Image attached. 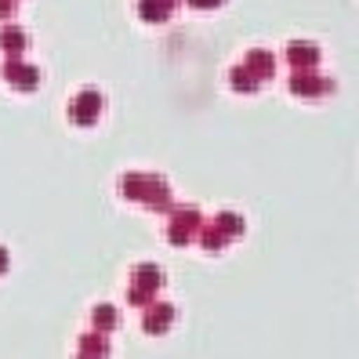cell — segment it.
<instances>
[{
  "mask_svg": "<svg viewBox=\"0 0 359 359\" xmlns=\"http://www.w3.org/2000/svg\"><path fill=\"white\" fill-rule=\"evenodd\" d=\"M102 113V95L98 91H80L73 102H69V120L80 123V128H91Z\"/></svg>",
  "mask_w": 359,
  "mask_h": 359,
  "instance_id": "2",
  "label": "cell"
},
{
  "mask_svg": "<svg viewBox=\"0 0 359 359\" xmlns=\"http://www.w3.org/2000/svg\"><path fill=\"white\" fill-rule=\"evenodd\" d=\"M8 265H11V255H8L4 247H0V276H4V272H8Z\"/></svg>",
  "mask_w": 359,
  "mask_h": 359,
  "instance_id": "14",
  "label": "cell"
},
{
  "mask_svg": "<svg viewBox=\"0 0 359 359\" xmlns=\"http://www.w3.org/2000/svg\"><path fill=\"white\" fill-rule=\"evenodd\" d=\"M171 320H175V309H171V305H153L149 312H145V330L160 334V330L171 327Z\"/></svg>",
  "mask_w": 359,
  "mask_h": 359,
  "instance_id": "7",
  "label": "cell"
},
{
  "mask_svg": "<svg viewBox=\"0 0 359 359\" xmlns=\"http://www.w3.org/2000/svg\"><path fill=\"white\" fill-rule=\"evenodd\" d=\"M290 91L294 95H327L330 91V80H316L309 73H294L290 76Z\"/></svg>",
  "mask_w": 359,
  "mask_h": 359,
  "instance_id": "6",
  "label": "cell"
},
{
  "mask_svg": "<svg viewBox=\"0 0 359 359\" xmlns=\"http://www.w3.org/2000/svg\"><path fill=\"white\" fill-rule=\"evenodd\" d=\"M26 48H29L26 29H18V26H4V29H0V51H4V55H22Z\"/></svg>",
  "mask_w": 359,
  "mask_h": 359,
  "instance_id": "4",
  "label": "cell"
},
{
  "mask_svg": "<svg viewBox=\"0 0 359 359\" xmlns=\"http://www.w3.org/2000/svg\"><path fill=\"white\" fill-rule=\"evenodd\" d=\"M247 69H258V76H272V69H276V58H272L269 51H250V55H247Z\"/></svg>",
  "mask_w": 359,
  "mask_h": 359,
  "instance_id": "10",
  "label": "cell"
},
{
  "mask_svg": "<svg viewBox=\"0 0 359 359\" xmlns=\"http://www.w3.org/2000/svg\"><path fill=\"white\" fill-rule=\"evenodd\" d=\"M232 88H236V91H258V76L250 73L247 66L243 69H232Z\"/></svg>",
  "mask_w": 359,
  "mask_h": 359,
  "instance_id": "11",
  "label": "cell"
},
{
  "mask_svg": "<svg viewBox=\"0 0 359 359\" xmlns=\"http://www.w3.org/2000/svg\"><path fill=\"white\" fill-rule=\"evenodd\" d=\"M196 229H200V215L196 210H182V215L171 222V240L175 243H189L196 236Z\"/></svg>",
  "mask_w": 359,
  "mask_h": 359,
  "instance_id": "3",
  "label": "cell"
},
{
  "mask_svg": "<svg viewBox=\"0 0 359 359\" xmlns=\"http://www.w3.org/2000/svg\"><path fill=\"white\" fill-rule=\"evenodd\" d=\"M189 4H196V8H218V4H225V0H189Z\"/></svg>",
  "mask_w": 359,
  "mask_h": 359,
  "instance_id": "16",
  "label": "cell"
},
{
  "mask_svg": "<svg viewBox=\"0 0 359 359\" xmlns=\"http://www.w3.org/2000/svg\"><path fill=\"white\" fill-rule=\"evenodd\" d=\"M175 11V0H138V15L145 22H163V18H171Z\"/></svg>",
  "mask_w": 359,
  "mask_h": 359,
  "instance_id": "5",
  "label": "cell"
},
{
  "mask_svg": "<svg viewBox=\"0 0 359 359\" xmlns=\"http://www.w3.org/2000/svg\"><path fill=\"white\" fill-rule=\"evenodd\" d=\"M218 229H229V236H240V232H243V222H240L236 215H222V218H218Z\"/></svg>",
  "mask_w": 359,
  "mask_h": 359,
  "instance_id": "13",
  "label": "cell"
},
{
  "mask_svg": "<svg viewBox=\"0 0 359 359\" xmlns=\"http://www.w3.org/2000/svg\"><path fill=\"white\" fill-rule=\"evenodd\" d=\"M287 58H290L298 69H312L316 62H320V48H316V44H290Z\"/></svg>",
  "mask_w": 359,
  "mask_h": 359,
  "instance_id": "8",
  "label": "cell"
},
{
  "mask_svg": "<svg viewBox=\"0 0 359 359\" xmlns=\"http://www.w3.org/2000/svg\"><path fill=\"white\" fill-rule=\"evenodd\" d=\"M15 11V0H0V18H8Z\"/></svg>",
  "mask_w": 359,
  "mask_h": 359,
  "instance_id": "15",
  "label": "cell"
},
{
  "mask_svg": "<svg viewBox=\"0 0 359 359\" xmlns=\"http://www.w3.org/2000/svg\"><path fill=\"white\" fill-rule=\"evenodd\" d=\"M0 76H4L15 91H36V83H40V69L29 66V62L18 58V55H8V62L0 66Z\"/></svg>",
  "mask_w": 359,
  "mask_h": 359,
  "instance_id": "1",
  "label": "cell"
},
{
  "mask_svg": "<svg viewBox=\"0 0 359 359\" xmlns=\"http://www.w3.org/2000/svg\"><path fill=\"white\" fill-rule=\"evenodd\" d=\"M135 287H142V290H156L160 287V269L156 265H138L135 269Z\"/></svg>",
  "mask_w": 359,
  "mask_h": 359,
  "instance_id": "9",
  "label": "cell"
},
{
  "mask_svg": "<svg viewBox=\"0 0 359 359\" xmlns=\"http://www.w3.org/2000/svg\"><path fill=\"white\" fill-rule=\"evenodd\" d=\"M95 327L98 330H113L116 327V309L113 305H98L95 309Z\"/></svg>",
  "mask_w": 359,
  "mask_h": 359,
  "instance_id": "12",
  "label": "cell"
}]
</instances>
